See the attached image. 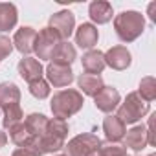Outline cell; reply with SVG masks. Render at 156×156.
<instances>
[{
	"label": "cell",
	"instance_id": "obj_1",
	"mask_svg": "<svg viewBox=\"0 0 156 156\" xmlns=\"http://www.w3.org/2000/svg\"><path fill=\"white\" fill-rule=\"evenodd\" d=\"M85 105V98L79 90H73V88H66L61 90L57 94H53L50 108L53 112V118L66 121L68 118H72L73 114H77Z\"/></svg>",
	"mask_w": 156,
	"mask_h": 156
},
{
	"label": "cell",
	"instance_id": "obj_2",
	"mask_svg": "<svg viewBox=\"0 0 156 156\" xmlns=\"http://www.w3.org/2000/svg\"><path fill=\"white\" fill-rule=\"evenodd\" d=\"M114 30L121 42H134L145 30V17L140 11H121L114 17Z\"/></svg>",
	"mask_w": 156,
	"mask_h": 156
},
{
	"label": "cell",
	"instance_id": "obj_3",
	"mask_svg": "<svg viewBox=\"0 0 156 156\" xmlns=\"http://www.w3.org/2000/svg\"><path fill=\"white\" fill-rule=\"evenodd\" d=\"M151 110V105L140 98L138 92H130L127 94L125 101L118 107V114L116 118H119L125 125H134L138 123L141 118H145Z\"/></svg>",
	"mask_w": 156,
	"mask_h": 156
},
{
	"label": "cell",
	"instance_id": "obj_4",
	"mask_svg": "<svg viewBox=\"0 0 156 156\" xmlns=\"http://www.w3.org/2000/svg\"><path fill=\"white\" fill-rule=\"evenodd\" d=\"M101 145V140L92 134V132H85V134H77L73 136L68 143H64V156H90L98 147Z\"/></svg>",
	"mask_w": 156,
	"mask_h": 156
},
{
	"label": "cell",
	"instance_id": "obj_5",
	"mask_svg": "<svg viewBox=\"0 0 156 156\" xmlns=\"http://www.w3.org/2000/svg\"><path fill=\"white\" fill-rule=\"evenodd\" d=\"M61 42V37L57 35V31H53L50 26L42 28L37 37H35V42H33V51L37 55L39 61H50L51 59V53L55 51L57 44Z\"/></svg>",
	"mask_w": 156,
	"mask_h": 156
},
{
	"label": "cell",
	"instance_id": "obj_6",
	"mask_svg": "<svg viewBox=\"0 0 156 156\" xmlns=\"http://www.w3.org/2000/svg\"><path fill=\"white\" fill-rule=\"evenodd\" d=\"M50 28L57 31L61 41H68L75 30V15L68 9H61L50 17Z\"/></svg>",
	"mask_w": 156,
	"mask_h": 156
},
{
	"label": "cell",
	"instance_id": "obj_7",
	"mask_svg": "<svg viewBox=\"0 0 156 156\" xmlns=\"http://www.w3.org/2000/svg\"><path fill=\"white\" fill-rule=\"evenodd\" d=\"M46 79H48V85H51L55 88H64L75 79V77H73V72H72L70 66L50 62L46 66Z\"/></svg>",
	"mask_w": 156,
	"mask_h": 156
},
{
	"label": "cell",
	"instance_id": "obj_8",
	"mask_svg": "<svg viewBox=\"0 0 156 156\" xmlns=\"http://www.w3.org/2000/svg\"><path fill=\"white\" fill-rule=\"evenodd\" d=\"M103 55H105V64L110 66L112 70H118V72L127 70V68L130 66V62H132L130 51H129L125 46H121V44L108 48Z\"/></svg>",
	"mask_w": 156,
	"mask_h": 156
},
{
	"label": "cell",
	"instance_id": "obj_9",
	"mask_svg": "<svg viewBox=\"0 0 156 156\" xmlns=\"http://www.w3.org/2000/svg\"><path fill=\"white\" fill-rule=\"evenodd\" d=\"M94 103H96V108L105 112V114H110L114 112L119 103H121V96L118 92V88L114 87H103L96 96H94Z\"/></svg>",
	"mask_w": 156,
	"mask_h": 156
},
{
	"label": "cell",
	"instance_id": "obj_10",
	"mask_svg": "<svg viewBox=\"0 0 156 156\" xmlns=\"http://www.w3.org/2000/svg\"><path fill=\"white\" fill-rule=\"evenodd\" d=\"M17 70H19V75L28 85L37 81V79H42V73H44L42 62L35 57H22L17 64Z\"/></svg>",
	"mask_w": 156,
	"mask_h": 156
},
{
	"label": "cell",
	"instance_id": "obj_11",
	"mask_svg": "<svg viewBox=\"0 0 156 156\" xmlns=\"http://www.w3.org/2000/svg\"><path fill=\"white\" fill-rule=\"evenodd\" d=\"M98 41H99V31L98 26H94L92 22H83L75 30V44L81 50H94Z\"/></svg>",
	"mask_w": 156,
	"mask_h": 156
},
{
	"label": "cell",
	"instance_id": "obj_12",
	"mask_svg": "<svg viewBox=\"0 0 156 156\" xmlns=\"http://www.w3.org/2000/svg\"><path fill=\"white\" fill-rule=\"evenodd\" d=\"M35 37H37V31L31 28V26H22L15 31V37H13V48L19 50L22 55L30 57V53L33 51V42H35Z\"/></svg>",
	"mask_w": 156,
	"mask_h": 156
},
{
	"label": "cell",
	"instance_id": "obj_13",
	"mask_svg": "<svg viewBox=\"0 0 156 156\" xmlns=\"http://www.w3.org/2000/svg\"><path fill=\"white\" fill-rule=\"evenodd\" d=\"M103 132H105L107 141H110V143H119V141L125 138L127 125H125L119 118H116L114 114H108V116L103 119Z\"/></svg>",
	"mask_w": 156,
	"mask_h": 156
},
{
	"label": "cell",
	"instance_id": "obj_14",
	"mask_svg": "<svg viewBox=\"0 0 156 156\" xmlns=\"http://www.w3.org/2000/svg\"><path fill=\"white\" fill-rule=\"evenodd\" d=\"M88 15L96 24H107L112 20V15H114V9H112V4L107 2V0H94L88 6Z\"/></svg>",
	"mask_w": 156,
	"mask_h": 156
},
{
	"label": "cell",
	"instance_id": "obj_15",
	"mask_svg": "<svg viewBox=\"0 0 156 156\" xmlns=\"http://www.w3.org/2000/svg\"><path fill=\"white\" fill-rule=\"evenodd\" d=\"M125 145L123 147H129L132 149L134 152H141L147 145H149V140H147V129L143 125H134L130 130L125 132Z\"/></svg>",
	"mask_w": 156,
	"mask_h": 156
},
{
	"label": "cell",
	"instance_id": "obj_16",
	"mask_svg": "<svg viewBox=\"0 0 156 156\" xmlns=\"http://www.w3.org/2000/svg\"><path fill=\"white\" fill-rule=\"evenodd\" d=\"M81 62H83V70H85V73H90V75H99L103 70H105V55H103V51H99V50H88L85 55H83V59H81Z\"/></svg>",
	"mask_w": 156,
	"mask_h": 156
},
{
	"label": "cell",
	"instance_id": "obj_17",
	"mask_svg": "<svg viewBox=\"0 0 156 156\" xmlns=\"http://www.w3.org/2000/svg\"><path fill=\"white\" fill-rule=\"evenodd\" d=\"M13 105H20V88L11 81L0 83V108L4 110Z\"/></svg>",
	"mask_w": 156,
	"mask_h": 156
},
{
	"label": "cell",
	"instance_id": "obj_18",
	"mask_svg": "<svg viewBox=\"0 0 156 156\" xmlns=\"http://www.w3.org/2000/svg\"><path fill=\"white\" fill-rule=\"evenodd\" d=\"M77 87H79V92L88 96V98H94L105 85H103V79L101 75H90V73H81L77 77Z\"/></svg>",
	"mask_w": 156,
	"mask_h": 156
},
{
	"label": "cell",
	"instance_id": "obj_19",
	"mask_svg": "<svg viewBox=\"0 0 156 156\" xmlns=\"http://www.w3.org/2000/svg\"><path fill=\"white\" fill-rule=\"evenodd\" d=\"M77 59V51L73 48V44H70L68 41H61L55 48V51L51 53L50 62H57V64H64V66H72V62Z\"/></svg>",
	"mask_w": 156,
	"mask_h": 156
},
{
	"label": "cell",
	"instance_id": "obj_20",
	"mask_svg": "<svg viewBox=\"0 0 156 156\" xmlns=\"http://www.w3.org/2000/svg\"><path fill=\"white\" fill-rule=\"evenodd\" d=\"M19 11L17 6L11 2H0V33L9 31L17 26Z\"/></svg>",
	"mask_w": 156,
	"mask_h": 156
},
{
	"label": "cell",
	"instance_id": "obj_21",
	"mask_svg": "<svg viewBox=\"0 0 156 156\" xmlns=\"http://www.w3.org/2000/svg\"><path fill=\"white\" fill-rule=\"evenodd\" d=\"M9 138H11V141H13L17 147H22V149H30L31 143H33V140H35V136H31L30 130L26 129L24 121H20V123L13 125V127L9 129Z\"/></svg>",
	"mask_w": 156,
	"mask_h": 156
},
{
	"label": "cell",
	"instance_id": "obj_22",
	"mask_svg": "<svg viewBox=\"0 0 156 156\" xmlns=\"http://www.w3.org/2000/svg\"><path fill=\"white\" fill-rule=\"evenodd\" d=\"M48 121H50V118H46L44 114L33 112V114H30V116L24 119V125H26V129L30 130V134H31V136L39 138V136H42V134L46 132Z\"/></svg>",
	"mask_w": 156,
	"mask_h": 156
},
{
	"label": "cell",
	"instance_id": "obj_23",
	"mask_svg": "<svg viewBox=\"0 0 156 156\" xmlns=\"http://www.w3.org/2000/svg\"><path fill=\"white\" fill-rule=\"evenodd\" d=\"M138 94H140V98L145 99L147 103H151V101L156 99V79H154L152 75H145V77H141Z\"/></svg>",
	"mask_w": 156,
	"mask_h": 156
},
{
	"label": "cell",
	"instance_id": "obj_24",
	"mask_svg": "<svg viewBox=\"0 0 156 156\" xmlns=\"http://www.w3.org/2000/svg\"><path fill=\"white\" fill-rule=\"evenodd\" d=\"M24 121V112L20 108V105H13L9 108H4V119H2V125L4 129H11L13 125Z\"/></svg>",
	"mask_w": 156,
	"mask_h": 156
},
{
	"label": "cell",
	"instance_id": "obj_25",
	"mask_svg": "<svg viewBox=\"0 0 156 156\" xmlns=\"http://www.w3.org/2000/svg\"><path fill=\"white\" fill-rule=\"evenodd\" d=\"M46 132H48V134H51V136H55V138H61V140H64V141H66V136H68V125H66V121L53 118V119H50V121H48Z\"/></svg>",
	"mask_w": 156,
	"mask_h": 156
},
{
	"label": "cell",
	"instance_id": "obj_26",
	"mask_svg": "<svg viewBox=\"0 0 156 156\" xmlns=\"http://www.w3.org/2000/svg\"><path fill=\"white\" fill-rule=\"evenodd\" d=\"M28 88H30V94H31L35 99H46V98L50 96V90H51L46 79H37V81L30 83Z\"/></svg>",
	"mask_w": 156,
	"mask_h": 156
},
{
	"label": "cell",
	"instance_id": "obj_27",
	"mask_svg": "<svg viewBox=\"0 0 156 156\" xmlns=\"http://www.w3.org/2000/svg\"><path fill=\"white\" fill-rule=\"evenodd\" d=\"M99 154L101 156H127V147L119 143H110V141H101L99 145Z\"/></svg>",
	"mask_w": 156,
	"mask_h": 156
},
{
	"label": "cell",
	"instance_id": "obj_28",
	"mask_svg": "<svg viewBox=\"0 0 156 156\" xmlns=\"http://www.w3.org/2000/svg\"><path fill=\"white\" fill-rule=\"evenodd\" d=\"M13 51V42L9 41V37L0 35V61H4L6 57H9Z\"/></svg>",
	"mask_w": 156,
	"mask_h": 156
},
{
	"label": "cell",
	"instance_id": "obj_29",
	"mask_svg": "<svg viewBox=\"0 0 156 156\" xmlns=\"http://www.w3.org/2000/svg\"><path fill=\"white\" fill-rule=\"evenodd\" d=\"M11 156H35L30 149H22V147H19V149H15L13 151V154Z\"/></svg>",
	"mask_w": 156,
	"mask_h": 156
},
{
	"label": "cell",
	"instance_id": "obj_30",
	"mask_svg": "<svg viewBox=\"0 0 156 156\" xmlns=\"http://www.w3.org/2000/svg\"><path fill=\"white\" fill-rule=\"evenodd\" d=\"M6 143H8V134L0 130V149H2V147H6Z\"/></svg>",
	"mask_w": 156,
	"mask_h": 156
},
{
	"label": "cell",
	"instance_id": "obj_31",
	"mask_svg": "<svg viewBox=\"0 0 156 156\" xmlns=\"http://www.w3.org/2000/svg\"><path fill=\"white\" fill-rule=\"evenodd\" d=\"M154 6H156V4H151V6H149V13H151V20H154V22H156V15H154Z\"/></svg>",
	"mask_w": 156,
	"mask_h": 156
},
{
	"label": "cell",
	"instance_id": "obj_32",
	"mask_svg": "<svg viewBox=\"0 0 156 156\" xmlns=\"http://www.w3.org/2000/svg\"><path fill=\"white\" fill-rule=\"evenodd\" d=\"M90 156H101V154H99V147H98V149H96V151H94V152H92Z\"/></svg>",
	"mask_w": 156,
	"mask_h": 156
},
{
	"label": "cell",
	"instance_id": "obj_33",
	"mask_svg": "<svg viewBox=\"0 0 156 156\" xmlns=\"http://www.w3.org/2000/svg\"><path fill=\"white\" fill-rule=\"evenodd\" d=\"M147 156H156V154H154V152H151V154H147Z\"/></svg>",
	"mask_w": 156,
	"mask_h": 156
},
{
	"label": "cell",
	"instance_id": "obj_34",
	"mask_svg": "<svg viewBox=\"0 0 156 156\" xmlns=\"http://www.w3.org/2000/svg\"><path fill=\"white\" fill-rule=\"evenodd\" d=\"M55 156H64V154H55Z\"/></svg>",
	"mask_w": 156,
	"mask_h": 156
},
{
	"label": "cell",
	"instance_id": "obj_35",
	"mask_svg": "<svg viewBox=\"0 0 156 156\" xmlns=\"http://www.w3.org/2000/svg\"><path fill=\"white\" fill-rule=\"evenodd\" d=\"M0 62H2V61H0Z\"/></svg>",
	"mask_w": 156,
	"mask_h": 156
},
{
	"label": "cell",
	"instance_id": "obj_36",
	"mask_svg": "<svg viewBox=\"0 0 156 156\" xmlns=\"http://www.w3.org/2000/svg\"><path fill=\"white\" fill-rule=\"evenodd\" d=\"M127 156H129V154H127Z\"/></svg>",
	"mask_w": 156,
	"mask_h": 156
}]
</instances>
